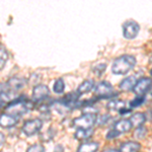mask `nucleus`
<instances>
[{"label": "nucleus", "instance_id": "f03ea898", "mask_svg": "<svg viewBox=\"0 0 152 152\" xmlns=\"http://www.w3.org/2000/svg\"><path fill=\"white\" fill-rule=\"evenodd\" d=\"M136 65V58L132 55H123L115 59L112 64V72L116 75H125Z\"/></svg>", "mask_w": 152, "mask_h": 152}, {"label": "nucleus", "instance_id": "423d86ee", "mask_svg": "<svg viewBox=\"0 0 152 152\" xmlns=\"http://www.w3.org/2000/svg\"><path fill=\"white\" fill-rule=\"evenodd\" d=\"M152 89V79L149 77H142L137 80V83L134 87V92L137 96H143L147 92Z\"/></svg>", "mask_w": 152, "mask_h": 152}, {"label": "nucleus", "instance_id": "f3484780", "mask_svg": "<svg viewBox=\"0 0 152 152\" xmlns=\"http://www.w3.org/2000/svg\"><path fill=\"white\" fill-rule=\"evenodd\" d=\"M126 104V102L124 100H119V99H112L109 104H107V107L109 111L111 112H120L121 110H123Z\"/></svg>", "mask_w": 152, "mask_h": 152}, {"label": "nucleus", "instance_id": "6e6552de", "mask_svg": "<svg viewBox=\"0 0 152 152\" xmlns=\"http://www.w3.org/2000/svg\"><path fill=\"white\" fill-rule=\"evenodd\" d=\"M50 96V89L47 85L38 84L33 89V102H42Z\"/></svg>", "mask_w": 152, "mask_h": 152}, {"label": "nucleus", "instance_id": "aec40b11", "mask_svg": "<svg viewBox=\"0 0 152 152\" xmlns=\"http://www.w3.org/2000/svg\"><path fill=\"white\" fill-rule=\"evenodd\" d=\"M55 135H56L55 130H54L53 128H49L40 135V139L44 142H49V141L53 140V138L55 137Z\"/></svg>", "mask_w": 152, "mask_h": 152}, {"label": "nucleus", "instance_id": "b1692460", "mask_svg": "<svg viewBox=\"0 0 152 152\" xmlns=\"http://www.w3.org/2000/svg\"><path fill=\"white\" fill-rule=\"evenodd\" d=\"M111 120H112V117L107 114V115H102L99 119H96V122L99 126H105V125H107L110 123Z\"/></svg>", "mask_w": 152, "mask_h": 152}, {"label": "nucleus", "instance_id": "412c9836", "mask_svg": "<svg viewBox=\"0 0 152 152\" xmlns=\"http://www.w3.org/2000/svg\"><path fill=\"white\" fill-rule=\"evenodd\" d=\"M64 89H65V82L62 78H58V79L55 80L53 84V90L55 94H63L64 92Z\"/></svg>", "mask_w": 152, "mask_h": 152}, {"label": "nucleus", "instance_id": "393cba45", "mask_svg": "<svg viewBox=\"0 0 152 152\" xmlns=\"http://www.w3.org/2000/svg\"><path fill=\"white\" fill-rule=\"evenodd\" d=\"M105 70H107V64H104V63H102V64H99V65L94 66V69H92L94 73L96 76H100Z\"/></svg>", "mask_w": 152, "mask_h": 152}, {"label": "nucleus", "instance_id": "7c9ffc66", "mask_svg": "<svg viewBox=\"0 0 152 152\" xmlns=\"http://www.w3.org/2000/svg\"><path fill=\"white\" fill-rule=\"evenodd\" d=\"M54 152H64V148L62 145H57L54 149Z\"/></svg>", "mask_w": 152, "mask_h": 152}, {"label": "nucleus", "instance_id": "2f4dec72", "mask_svg": "<svg viewBox=\"0 0 152 152\" xmlns=\"http://www.w3.org/2000/svg\"><path fill=\"white\" fill-rule=\"evenodd\" d=\"M4 142H5V136H4L2 133H0V147L3 145Z\"/></svg>", "mask_w": 152, "mask_h": 152}, {"label": "nucleus", "instance_id": "20e7f679", "mask_svg": "<svg viewBox=\"0 0 152 152\" xmlns=\"http://www.w3.org/2000/svg\"><path fill=\"white\" fill-rule=\"evenodd\" d=\"M96 96L100 99H109L117 96L118 94H115L114 86L109 81H100L94 88Z\"/></svg>", "mask_w": 152, "mask_h": 152}, {"label": "nucleus", "instance_id": "0eeeda50", "mask_svg": "<svg viewBox=\"0 0 152 152\" xmlns=\"http://www.w3.org/2000/svg\"><path fill=\"white\" fill-rule=\"evenodd\" d=\"M140 26L134 20H128L123 24V35L128 40H133L138 36Z\"/></svg>", "mask_w": 152, "mask_h": 152}, {"label": "nucleus", "instance_id": "39448f33", "mask_svg": "<svg viewBox=\"0 0 152 152\" xmlns=\"http://www.w3.org/2000/svg\"><path fill=\"white\" fill-rule=\"evenodd\" d=\"M43 127V120L42 119H31L26 121L23 126V132L26 136H34L41 131Z\"/></svg>", "mask_w": 152, "mask_h": 152}, {"label": "nucleus", "instance_id": "72a5a7b5", "mask_svg": "<svg viewBox=\"0 0 152 152\" xmlns=\"http://www.w3.org/2000/svg\"><path fill=\"white\" fill-rule=\"evenodd\" d=\"M150 63H152V56L150 57Z\"/></svg>", "mask_w": 152, "mask_h": 152}, {"label": "nucleus", "instance_id": "dca6fc26", "mask_svg": "<svg viewBox=\"0 0 152 152\" xmlns=\"http://www.w3.org/2000/svg\"><path fill=\"white\" fill-rule=\"evenodd\" d=\"M92 135H94L92 129H77L74 134V137L77 140H86V139H89Z\"/></svg>", "mask_w": 152, "mask_h": 152}, {"label": "nucleus", "instance_id": "2eb2a0df", "mask_svg": "<svg viewBox=\"0 0 152 152\" xmlns=\"http://www.w3.org/2000/svg\"><path fill=\"white\" fill-rule=\"evenodd\" d=\"M99 148L97 142H85L79 146L77 152H96Z\"/></svg>", "mask_w": 152, "mask_h": 152}, {"label": "nucleus", "instance_id": "f8f14e48", "mask_svg": "<svg viewBox=\"0 0 152 152\" xmlns=\"http://www.w3.org/2000/svg\"><path fill=\"white\" fill-rule=\"evenodd\" d=\"M137 83V78L134 75L128 76V77L124 78L119 84V87L121 88L123 91H130V90H133L135 85Z\"/></svg>", "mask_w": 152, "mask_h": 152}, {"label": "nucleus", "instance_id": "9b49d317", "mask_svg": "<svg viewBox=\"0 0 152 152\" xmlns=\"http://www.w3.org/2000/svg\"><path fill=\"white\" fill-rule=\"evenodd\" d=\"M132 124L130 122V120L128 119H122L120 121H117L114 125V130L117 131L119 134H123V133H127L130 130L132 129Z\"/></svg>", "mask_w": 152, "mask_h": 152}, {"label": "nucleus", "instance_id": "7ed1b4c3", "mask_svg": "<svg viewBox=\"0 0 152 152\" xmlns=\"http://www.w3.org/2000/svg\"><path fill=\"white\" fill-rule=\"evenodd\" d=\"M97 116L92 113H85L82 116L75 118L72 121V126L77 129H91L96 123Z\"/></svg>", "mask_w": 152, "mask_h": 152}, {"label": "nucleus", "instance_id": "f704fd0d", "mask_svg": "<svg viewBox=\"0 0 152 152\" xmlns=\"http://www.w3.org/2000/svg\"><path fill=\"white\" fill-rule=\"evenodd\" d=\"M150 74H151V76H152V69L150 70Z\"/></svg>", "mask_w": 152, "mask_h": 152}, {"label": "nucleus", "instance_id": "cd10ccee", "mask_svg": "<svg viewBox=\"0 0 152 152\" xmlns=\"http://www.w3.org/2000/svg\"><path fill=\"white\" fill-rule=\"evenodd\" d=\"M7 99H7V94H3L0 95V109L6 104Z\"/></svg>", "mask_w": 152, "mask_h": 152}, {"label": "nucleus", "instance_id": "1a4fd4ad", "mask_svg": "<svg viewBox=\"0 0 152 152\" xmlns=\"http://www.w3.org/2000/svg\"><path fill=\"white\" fill-rule=\"evenodd\" d=\"M26 83V80L23 77H11L10 79H8V81L6 82L7 89L11 90V91H18V90L21 89Z\"/></svg>", "mask_w": 152, "mask_h": 152}, {"label": "nucleus", "instance_id": "c85d7f7f", "mask_svg": "<svg viewBox=\"0 0 152 152\" xmlns=\"http://www.w3.org/2000/svg\"><path fill=\"white\" fill-rule=\"evenodd\" d=\"M7 91H8V89H7L6 83H0V95L6 94Z\"/></svg>", "mask_w": 152, "mask_h": 152}, {"label": "nucleus", "instance_id": "bb28decb", "mask_svg": "<svg viewBox=\"0 0 152 152\" xmlns=\"http://www.w3.org/2000/svg\"><path fill=\"white\" fill-rule=\"evenodd\" d=\"M119 135L120 134L118 133L117 131H115V130H111V131H109V133L107 134V140H112V139L117 138Z\"/></svg>", "mask_w": 152, "mask_h": 152}, {"label": "nucleus", "instance_id": "a878e982", "mask_svg": "<svg viewBox=\"0 0 152 152\" xmlns=\"http://www.w3.org/2000/svg\"><path fill=\"white\" fill-rule=\"evenodd\" d=\"M26 152H45V148L41 144H34L31 147H28Z\"/></svg>", "mask_w": 152, "mask_h": 152}, {"label": "nucleus", "instance_id": "ddd939ff", "mask_svg": "<svg viewBox=\"0 0 152 152\" xmlns=\"http://www.w3.org/2000/svg\"><path fill=\"white\" fill-rule=\"evenodd\" d=\"M141 148V144L136 141H128L125 142L120 147L121 152H138Z\"/></svg>", "mask_w": 152, "mask_h": 152}, {"label": "nucleus", "instance_id": "5701e85b", "mask_svg": "<svg viewBox=\"0 0 152 152\" xmlns=\"http://www.w3.org/2000/svg\"><path fill=\"white\" fill-rule=\"evenodd\" d=\"M146 99L144 96H136L134 99H132L130 102V107L131 109H135V107H139L145 102Z\"/></svg>", "mask_w": 152, "mask_h": 152}, {"label": "nucleus", "instance_id": "473e14b6", "mask_svg": "<svg viewBox=\"0 0 152 152\" xmlns=\"http://www.w3.org/2000/svg\"><path fill=\"white\" fill-rule=\"evenodd\" d=\"M104 152H121L120 150H117V149H107Z\"/></svg>", "mask_w": 152, "mask_h": 152}, {"label": "nucleus", "instance_id": "4be33fe9", "mask_svg": "<svg viewBox=\"0 0 152 152\" xmlns=\"http://www.w3.org/2000/svg\"><path fill=\"white\" fill-rule=\"evenodd\" d=\"M147 135V128L144 126L137 127L134 132V138L135 139H144Z\"/></svg>", "mask_w": 152, "mask_h": 152}, {"label": "nucleus", "instance_id": "4468645a", "mask_svg": "<svg viewBox=\"0 0 152 152\" xmlns=\"http://www.w3.org/2000/svg\"><path fill=\"white\" fill-rule=\"evenodd\" d=\"M94 87V81L92 79H87L85 81H83L81 84L78 86L77 88V94L79 95H82V94H88L90 92Z\"/></svg>", "mask_w": 152, "mask_h": 152}, {"label": "nucleus", "instance_id": "6ab92c4d", "mask_svg": "<svg viewBox=\"0 0 152 152\" xmlns=\"http://www.w3.org/2000/svg\"><path fill=\"white\" fill-rule=\"evenodd\" d=\"M8 58H9V55L5 47L0 45V70L3 69L4 66L6 65L7 61H8Z\"/></svg>", "mask_w": 152, "mask_h": 152}, {"label": "nucleus", "instance_id": "f257e3e1", "mask_svg": "<svg viewBox=\"0 0 152 152\" xmlns=\"http://www.w3.org/2000/svg\"><path fill=\"white\" fill-rule=\"evenodd\" d=\"M34 107V102L28 100L26 97H19V99L12 100L6 105L5 111L6 114H9L13 117H21L23 115L26 114L29 110Z\"/></svg>", "mask_w": 152, "mask_h": 152}, {"label": "nucleus", "instance_id": "a211bd4d", "mask_svg": "<svg viewBox=\"0 0 152 152\" xmlns=\"http://www.w3.org/2000/svg\"><path fill=\"white\" fill-rule=\"evenodd\" d=\"M145 121H146V117L143 113H136V114H134L133 116L131 117V119H130V122H131L132 126L136 127V128L137 127L143 126Z\"/></svg>", "mask_w": 152, "mask_h": 152}, {"label": "nucleus", "instance_id": "9d476101", "mask_svg": "<svg viewBox=\"0 0 152 152\" xmlns=\"http://www.w3.org/2000/svg\"><path fill=\"white\" fill-rule=\"evenodd\" d=\"M18 123V118L13 117L9 114H2L0 116V126L2 128H11Z\"/></svg>", "mask_w": 152, "mask_h": 152}, {"label": "nucleus", "instance_id": "c756f323", "mask_svg": "<svg viewBox=\"0 0 152 152\" xmlns=\"http://www.w3.org/2000/svg\"><path fill=\"white\" fill-rule=\"evenodd\" d=\"M119 113H120V115H121V116H127V115H130V114H131V110L124 107V109H123V110H121V111H120Z\"/></svg>", "mask_w": 152, "mask_h": 152}]
</instances>
